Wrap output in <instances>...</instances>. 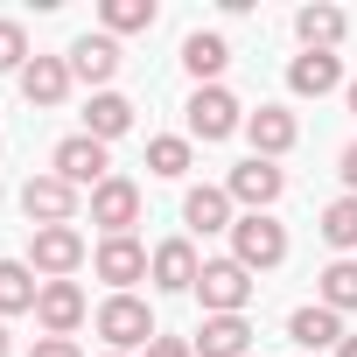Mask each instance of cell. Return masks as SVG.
<instances>
[{"label":"cell","instance_id":"6da1fadb","mask_svg":"<svg viewBox=\"0 0 357 357\" xmlns=\"http://www.w3.org/2000/svg\"><path fill=\"white\" fill-rule=\"evenodd\" d=\"M91 329L105 336V350L112 357H126V350H147L161 329H154V308L140 301V294H105L98 301V315H91Z\"/></svg>","mask_w":357,"mask_h":357},{"label":"cell","instance_id":"7a4b0ae2","mask_svg":"<svg viewBox=\"0 0 357 357\" xmlns=\"http://www.w3.org/2000/svg\"><path fill=\"white\" fill-rule=\"evenodd\" d=\"M231 259L245 273H273L287 259V225H273V211H238L231 225Z\"/></svg>","mask_w":357,"mask_h":357},{"label":"cell","instance_id":"3957f363","mask_svg":"<svg viewBox=\"0 0 357 357\" xmlns=\"http://www.w3.org/2000/svg\"><path fill=\"white\" fill-rule=\"evenodd\" d=\"M252 273L225 252V259H204V273H197V301H204V315H245V301H252Z\"/></svg>","mask_w":357,"mask_h":357},{"label":"cell","instance_id":"277c9868","mask_svg":"<svg viewBox=\"0 0 357 357\" xmlns=\"http://www.w3.org/2000/svg\"><path fill=\"white\" fill-rule=\"evenodd\" d=\"M84 231L77 225H43V231H29V266L43 273V280H70L77 266H84Z\"/></svg>","mask_w":357,"mask_h":357},{"label":"cell","instance_id":"5b68a950","mask_svg":"<svg viewBox=\"0 0 357 357\" xmlns=\"http://www.w3.org/2000/svg\"><path fill=\"white\" fill-rule=\"evenodd\" d=\"M238 126H245V105H238L225 84H197V91H190V140L211 147V140H231Z\"/></svg>","mask_w":357,"mask_h":357},{"label":"cell","instance_id":"8992f818","mask_svg":"<svg viewBox=\"0 0 357 357\" xmlns=\"http://www.w3.org/2000/svg\"><path fill=\"white\" fill-rule=\"evenodd\" d=\"M77 204H84V190H70L63 175H29L22 183V218L43 231V225H77Z\"/></svg>","mask_w":357,"mask_h":357},{"label":"cell","instance_id":"52a82bcc","mask_svg":"<svg viewBox=\"0 0 357 357\" xmlns=\"http://www.w3.org/2000/svg\"><path fill=\"white\" fill-rule=\"evenodd\" d=\"M91 225L105 238H133V225H140V183L133 175H105L91 190Z\"/></svg>","mask_w":357,"mask_h":357},{"label":"cell","instance_id":"ba28073f","mask_svg":"<svg viewBox=\"0 0 357 357\" xmlns=\"http://www.w3.org/2000/svg\"><path fill=\"white\" fill-rule=\"evenodd\" d=\"M50 175H63L70 190H98L105 175H112V161H105V140H91V133H70V140H56V154H50Z\"/></svg>","mask_w":357,"mask_h":357},{"label":"cell","instance_id":"9c48e42d","mask_svg":"<svg viewBox=\"0 0 357 357\" xmlns=\"http://www.w3.org/2000/svg\"><path fill=\"white\" fill-rule=\"evenodd\" d=\"M225 190H231V204H245V211H273V204H280V190H287V168H280V161L245 154V161L225 175Z\"/></svg>","mask_w":357,"mask_h":357},{"label":"cell","instance_id":"30bf717a","mask_svg":"<svg viewBox=\"0 0 357 357\" xmlns=\"http://www.w3.org/2000/svg\"><path fill=\"white\" fill-rule=\"evenodd\" d=\"M91 266H98V280H105L112 294H133V280H147V266H154V252H147L140 238H98V252H91Z\"/></svg>","mask_w":357,"mask_h":357},{"label":"cell","instance_id":"8fae6325","mask_svg":"<svg viewBox=\"0 0 357 357\" xmlns=\"http://www.w3.org/2000/svg\"><path fill=\"white\" fill-rule=\"evenodd\" d=\"M84 315H91V301H84V287H77V280H43V301H36L43 336H77V329H84Z\"/></svg>","mask_w":357,"mask_h":357},{"label":"cell","instance_id":"7c38bea8","mask_svg":"<svg viewBox=\"0 0 357 357\" xmlns=\"http://www.w3.org/2000/svg\"><path fill=\"white\" fill-rule=\"evenodd\" d=\"M197 273H204V259H197V245H190V238H161V245H154L147 280H154L161 294H197Z\"/></svg>","mask_w":357,"mask_h":357},{"label":"cell","instance_id":"4fadbf2b","mask_svg":"<svg viewBox=\"0 0 357 357\" xmlns=\"http://www.w3.org/2000/svg\"><path fill=\"white\" fill-rule=\"evenodd\" d=\"M63 63H70V77H77V84H98V91H105V84L119 77V63H126V56H119V43H112V36H77Z\"/></svg>","mask_w":357,"mask_h":357},{"label":"cell","instance_id":"5bb4252c","mask_svg":"<svg viewBox=\"0 0 357 357\" xmlns=\"http://www.w3.org/2000/svg\"><path fill=\"white\" fill-rule=\"evenodd\" d=\"M245 140H252V154H259V161H280V154L301 140V126H294V112H287V105H259V112H245Z\"/></svg>","mask_w":357,"mask_h":357},{"label":"cell","instance_id":"9a60e30c","mask_svg":"<svg viewBox=\"0 0 357 357\" xmlns=\"http://www.w3.org/2000/svg\"><path fill=\"white\" fill-rule=\"evenodd\" d=\"M183 225H190L197 238H211V231H231V225H238V211H231V190H218V183H197V190L183 197Z\"/></svg>","mask_w":357,"mask_h":357},{"label":"cell","instance_id":"2e32d148","mask_svg":"<svg viewBox=\"0 0 357 357\" xmlns=\"http://www.w3.org/2000/svg\"><path fill=\"white\" fill-rule=\"evenodd\" d=\"M336 84H343V56L301 50V56L287 63V91H294V98H322V91H336Z\"/></svg>","mask_w":357,"mask_h":357},{"label":"cell","instance_id":"e0dca14e","mask_svg":"<svg viewBox=\"0 0 357 357\" xmlns=\"http://www.w3.org/2000/svg\"><path fill=\"white\" fill-rule=\"evenodd\" d=\"M70 84H77V77H70L63 56H29V70H22V98H29V105H63Z\"/></svg>","mask_w":357,"mask_h":357},{"label":"cell","instance_id":"ac0fdd59","mask_svg":"<svg viewBox=\"0 0 357 357\" xmlns=\"http://www.w3.org/2000/svg\"><path fill=\"white\" fill-rule=\"evenodd\" d=\"M190 343H197V357H245L252 350V322L245 315H204V329Z\"/></svg>","mask_w":357,"mask_h":357},{"label":"cell","instance_id":"d6986e66","mask_svg":"<svg viewBox=\"0 0 357 357\" xmlns=\"http://www.w3.org/2000/svg\"><path fill=\"white\" fill-rule=\"evenodd\" d=\"M287 336H294L301 350H336V343H343V315L322 308V301H308V308L287 315Z\"/></svg>","mask_w":357,"mask_h":357},{"label":"cell","instance_id":"ffe728a7","mask_svg":"<svg viewBox=\"0 0 357 357\" xmlns=\"http://www.w3.org/2000/svg\"><path fill=\"white\" fill-rule=\"evenodd\" d=\"M36 301H43L36 266L29 259H0V322H8V315H36Z\"/></svg>","mask_w":357,"mask_h":357},{"label":"cell","instance_id":"44dd1931","mask_svg":"<svg viewBox=\"0 0 357 357\" xmlns=\"http://www.w3.org/2000/svg\"><path fill=\"white\" fill-rule=\"evenodd\" d=\"M84 133H91V140H119V133H133V98H119V91H91V105H84Z\"/></svg>","mask_w":357,"mask_h":357},{"label":"cell","instance_id":"7402d4cb","mask_svg":"<svg viewBox=\"0 0 357 357\" xmlns=\"http://www.w3.org/2000/svg\"><path fill=\"white\" fill-rule=\"evenodd\" d=\"M343 8H301L294 15V36H301V50H322V56H336V43H343Z\"/></svg>","mask_w":357,"mask_h":357},{"label":"cell","instance_id":"603a6c76","mask_svg":"<svg viewBox=\"0 0 357 357\" xmlns=\"http://www.w3.org/2000/svg\"><path fill=\"white\" fill-rule=\"evenodd\" d=\"M225 63H231V43H225V36H204V29H197V36L183 43V70H190L197 84H218Z\"/></svg>","mask_w":357,"mask_h":357},{"label":"cell","instance_id":"cb8c5ba5","mask_svg":"<svg viewBox=\"0 0 357 357\" xmlns=\"http://www.w3.org/2000/svg\"><path fill=\"white\" fill-rule=\"evenodd\" d=\"M315 301L336 308V315H350V308H357V259H329V266L315 273Z\"/></svg>","mask_w":357,"mask_h":357},{"label":"cell","instance_id":"d4e9b609","mask_svg":"<svg viewBox=\"0 0 357 357\" xmlns=\"http://www.w3.org/2000/svg\"><path fill=\"white\" fill-rule=\"evenodd\" d=\"M190 161H197L190 133H154V140H147V175H161V183H175V175H190Z\"/></svg>","mask_w":357,"mask_h":357},{"label":"cell","instance_id":"484cf974","mask_svg":"<svg viewBox=\"0 0 357 357\" xmlns=\"http://www.w3.org/2000/svg\"><path fill=\"white\" fill-rule=\"evenodd\" d=\"M315 231H322V238L350 259V252H357V197H336V204L322 211V225H315Z\"/></svg>","mask_w":357,"mask_h":357},{"label":"cell","instance_id":"4316f807","mask_svg":"<svg viewBox=\"0 0 357 357\" xmlns=\"http://www.w3.org/2000/svg\"><path fill=\"white\" fill-rule=\"evenodd\" d=\"M105 36L119 43V36H140V29H154V0H105Z\"/></svg>","mask_w":357,"mask_h":357},{"label":"cell","instance_id":"83f0119b","mask_svg":"<svg viewBox=\"0 0 357 357\" xmlns=\"http://www.w3.org/2000/svg\"><path fill=\"white\" fill-rule=\"evenodd\" d=\"M0 70H29V29L22 22H0Z\"/></svg>","mask_w":357,"mask_h":357},{"label":"cell","instance_id":"f1b7e54d","mask_svg":"<svg viewBox=\"0 0 357 357\" xmlns=\"http://www.w3.org/2000/svg\"><path fill=\"white\" fill-rule=\"evenodd\" d=\"M140 357H197V343H190V336H154Z\"/></svg>","mask_w":357,"mask_h":357},{"label":"cell","instance_id":"f546056e","mask_svg":"<svg viewBox=\"0 0 357 357\" xmlns=\"http://www.w3.org/2000/svg\"><path fill=\"white\" fill-rule=\"evenodd\" d=\"M29 357H84V350H77L70 336H36V350H29Z\"/></svg>","mask_w":357,"mask_h":357},{"label":"cell","instance_id":"4dcf8cb0","mask_svg":"<svg viewBox=\"0 0 357 357\" xmlns=\"http://www.w3.org/2000/svg\"><path fill=\"white\" fill-rule=\"evenodd\" d=\"M336 168H343V190H350V197H357V140H350V147H343V161H336Z\"/></svg>","mask_w":357,"mask_h":357},{"label":"cell","instance_id":"1f68e13d","mask_svg":"<svg viewBox=\"0 0 357 357\" xmlns=\"http://www.w3.org/2000/svg\"><path fill=\"white\" fill-rule=\"evenodd\" d=\"M336 357H357V336H343V343H336Z\"/></svg>","mask_w":357,"mask_h":357},{"label":"cell","instance_id":"d6a6232c","mask_svg":"<svg viewBox=\"0 0 357 357\" xmlns=\"http://www.w3.org/2000/svg\"><path fill=\"white\" fill-rule=\"evenodd\" d=\"M343 98H350V112H357V77H350V84H343Z\"/></svg>","mask_w":357,"mask_h":357},{"label":"cell","instance_id":"836d02e7","mask_svg":"<svg viewBox=\"0 0 357 357\" xmlns=\"http://www.w3.org/2000/svg\"><path fill=\"white\" fill-rule=\"evenodd\" d=\"M0 357H8V322H0Z\"/></svg>","mask_w":357,"mask_h":357},{"label":"cell","instance_id":"e575fe53","mask_svg":"<svg viewBox=\"0 0 357 357\" xmlns=\"http://www.w3.org/2000/svg\"><path fill=\"white\" fill-rule=\"evenodd\" d=\"M105 357H112V350H105Z\"/></svg>","mask_w":357,"mask_h":357}]
</instances>
